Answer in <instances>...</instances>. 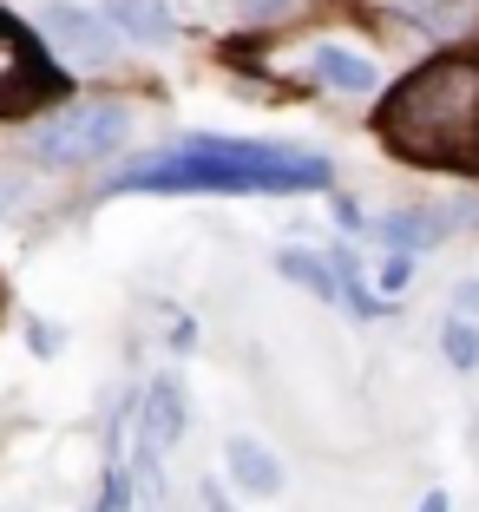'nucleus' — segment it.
<instances>
[{
	"label": "nucleus",
	"mask_w": 479,
	"mask_h": 512,
	"mask_svg": "<svg viewBox=\"0 0 479 512\" xmlns=\"http://www.w3.org/2000/svg\"><path fill=\"white\" fill-rule=\"evenodd\" d=\"M125 493H132V486H125V473H112V480H105V499H99V512H125Z\"/></svg>",
	"instance_id": "2eb2a0df"
},
{
	"label": "nucleus",
	"mask_w": 479,
	"mask_h": 512,
	"mask_svg": "<svg viewBox=\"0 0 479 512\" xmlns=\"http://www.w3.org/2000/svg\"><path fill=\"white\" fill-rule=\"evenodd\" d=\"M224 467H230V486L250 493V499H276V493H283V467H276V453L263 447V440H250V434H237L224 447Z\"/></svg>",
	"instance_id": "6e6552de"
},
{
	"label": "nucleus",
	"mask_w": 479,
	"mask_h": 512,
	"mask_svg": "<svg viewBox=\"0 0 479 512\" xmlns=\"http://www.w3.org/2000/svg\"><path fill=\"white\" fill-rule=\"evenodd\" d=\"M40 40L60 46L73 66H105L112 53H119L125 33L112 27V14H86V7H66V0H53L40 14Z\"/></svg>",
	"instance_id": "39448f33"
},
{
	"label": "nucleus",
	"mask_w": 479,
	"mask_h": 512,
	"mask_svg": "<svg viewBox=\"0 0 479 512\" xmlns=\"http://www.w3.org/2000/svg\"><path fill=\"white\" fill-rule=\"evenodd\" d=\"M447 230H453V224H440V211H394L388 224H381V237H388L394 250L407 256V250H434Z\"/></svg>",
	"instance_id": "9b49d317"
},
{
	"label": "nucleus",
	"mask_w": 479,
	"mask_h": 512,
	"mask_svg": "<svg viewBox=\"0 0 479 512\" xmlns=\"http://www.w3.org/2000/svg\"><path fill=\"white\" fill-rule=\"evenodd\" d=\"M112 27H119L125 40H145V46L178 40V20H171L165 0H112Z\"/></svg>",
	"instance_id": "1a4fd4ad"
},
{
	"label": "nucleus",
	"mask_w": 479,
	"mask_h": 512,
	"mask_svg": "<svg viewBox=\"0 0 479 512\" xmlns=\"http://www.w3.org/2000/svg\"><path fill=\"white\" fill-rule=\"evenodd\" d=\"M184 440V388L178 381H151L145 401H138V447L165 453Z\"/></svg>",
	"instance_id": "0eeeda50"
},
{
	"label": "nucleus",
	"mask_w": 479,
	"mask_h": 512,
	"mask_svg": "<svg viewBox=\"0 0 479 512\" xmlns=\"http://www.w3.org/2000/svg\"><path fill=\"white\" fill-rule=\"evenodd\" d=\"M375 138L407 165L479 171V53H434L375 106Z\"/></svg>",
	"instance_id": "f03ea898"
},
{
	"label": "nucleus",
	"mask_w": 479,
	"mask_h": 512,
	"mask_svg": "<svg viewBox=\"0 0 479 512\" xmlns=\"http://www.w3.org/2000/svg\"><path fill=\"white\" fill-rule=\"evenodd\" d=\"M132 138V106L125 99H92V106L53 112L46 125H33L27 151L40 165H99Z\"/></svg>",
	"instance_id": "20e7f679"
},
{
	"label": "nucleus",
	"mask_w": 479,
	"mask_h": 512,
	"mask_svg": "<svg viewBox=\"0 0 479 512\" xmlns=\"http://www.w3.org/2000/svg\"><path fill=\"white\" fill-rule=\"evenodd\" d=\"M453 309H460V316H466V309H479V283H460V289H453Z\"/></svg>",
	"instance_id": "dca6fc26"
},
{
	"label": "nucleus",
	"mask_w": 479,
	"mask_h": 512,
	"mask_svg": "<svg viewBox=\"0 0 479 512\" xmlns=\"http://www.w3.org/2000/svg\"><path fill=\"white\" fill-rule=\"evenodd\" d=\"M420 512H447V493H427V499H420Z\"/></svg>",
	"instance_id": "6ab92c4d"
},
{
	"label": "nucleus",
	"mask_w": 479,
	"mask_h": 512,
	"mask_svg": "<svg viewBox=\"0 0 479 512\" xmlns=\"http://www.w3.org/2000/svg\"><path fill=\"white\" fill-rule=\"evenodd\" d=\"M440 348H447V362H453V368H479V322L453 316L447 329H440Z\"/></svg>",
	"instance_id": "f8f14e48"
},
{
	"label": "nucleus",
	"mask_w": 479,
	"mask_h": 512,
	"mask_svg": "<svg viewBox=\"0 0 479 512\" xmlns=\"http://www.w3.org/2000/svg\"><path fill=\"white\" fill-rule=\"evenodd\" d=\"M60 99H66V73L53 66L46 40L14 7H0V119H40Z\"/></svg>",
	"instance_id": "7ed1b4c3"
},
{
	"label": "nucleus",
	"mask_w": 479,
	"mask_h": 512,
	"mask_svg": "<svg viewBox=\"0 0 479 512\" xmlns=\"http://www.w3.org/2000/svg\"><path fill=\"white\" fill-rule=\"evenodd\" d=\"M276 270H283L289 283L315 289L322 302H342V276H335V256H315V250H283V256H276Z\"/></svg>",
	"instance_id": "9d476101"
},
{
	"label": "nucleus",
	"mask_w": 479,
	"mask_h": 512,
	"mask_svg": "<svg viewBox=\"0 0 479 512\" xmlns=\"http://www.w3.org/2000/svg\"><path fill=\"white\" fill-rule=\"evenodd\" d=\"M309 79L329 92H348V99H361V92H375L381 73L368 53H355V46H335V40H315L309 46Z\"/></svg>",
	"instance_id": "423d86ee"
},
{
	"label": "nucleus",
	"mask_w": 479,
	"mask_h": 512,
	"mask_svg": "<svg viewBox=\"0 0 479 512\" xmlns=\"http://www.w3.org/2000/svg\"><path fill=\"white\" fill-rule=\"evenodd\" d=\"M125 191H171V197H302L335 191V165L309 145H270V138H178L165 151H145L125 171L105 178V197Z\"/></svg>",
	"instance_id": "f257e3e1"
},
{
	"label": "nucleus",
	"mask_w": 479,
	"mask_h": 512,
	"mask_svg": "<svg viewBox=\"0 0 479 512\" xmlns=\"http://www.w3.org/2000/svg\"><path fill=\"white\" fill-rule=\"evenodd\" d=\"M270 7H283V0H243V14H250V20H263Z\"/></svg>",
	"instance_id": "a211bd4d"
},
{
	"label": "nucleus",
	"mask_w": 479,
	"mask_h": 512,
	"mask_svg": "<svg viewBox=\"0 0 479 512\" xmlns=\"http://www.w3.org/2000/svg\"><path fill=\"white\" fill-rule=\"evenodd\" d=\"M204 512H237V506H230V499L217 493V486H204Z\"/></svg>",
	"instance_id": "f3484780"
},
{
	"label": "nucleus",
	"mask_w": 479,
	"mask_h": 512,
	"mask_svg": "<svg viewBox=\"0 0 479 512\" xmlns=\"http://www.w3.org/2000/svg\"><path fill=\"white\" fill-rule=\"evenodd\" d=\"M414 283V263L407 256H388V270H381V289H407Z\"/></svg>",
	"instance_id": "4468645a"
},
{
	"label": "nucleus",
	"mask_w": 479,
	"mask_h": 512,
	"mask_svg": "<svg viewBox=\"0 0 479 512\" xmlns=\"http://www.w3.org/2000/svg\"><path fill=\"white\" fill-rule=\"evenodd\" d=\"M27 342H33V355H60V342H66V335L53 329V322H33V335H27Z\"/></svg>",
	"instance_id": "ddd939ff"
}]
</instances>
